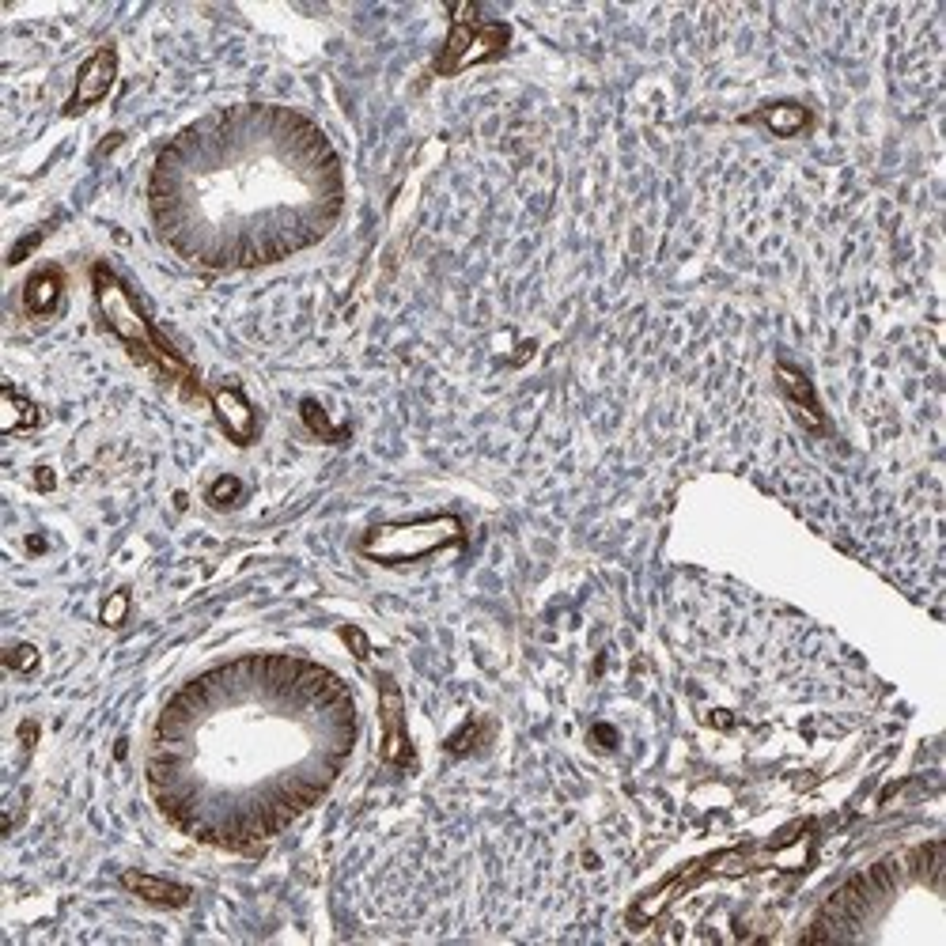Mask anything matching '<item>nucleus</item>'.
<instances>
[{
  "label": "nucleus",
  "instance_id": "obj_12",
  "mask_svg": "<svg viewBox=\"0 0 946 946\" xmlns=\"http://www.w3.org/2000/svg\"><path fill=\"white\" fill-rule=\"evenodd\" d=\"M125 606H129V598H125V595H114V598H110V602H106V610H103V621H106V625H118V621L125 617Z\"/></svg>",
  "mask_w": 946,
  "mask_h": 946
},
{
  "label": "nucleus",
  "instance_id": "obj_13",
  "mask_svg": "<svg viewBox=\"0 0 946 946\" xmlns=\"http://www.w3.org/2000/svg\"><path fill=\"white\" fill-rule=\"evenodd\" d=\"M235 489H239V481H235V477H224V481H216L212 500H231V496H235Z\"/></svg>",
  "mask_w": 946,
  "mask_h": 946
},
{
  "label": "nucleus",
  "instance_id": "obj_4",
  "mask_svg": "<svg viewBox=\"0 0 946 946\" xmlns=\"http://www.w3.org/2000/svg\"><path fill=\"white\" fill-rule=\"evenodd\" d=\"M114 72H118L114 50L91 53L88 61H84V69H80V76H76V95H72V103L65 106V110H69V114H80L84 106L99 103L106 91H110V84H114Z\"/></svg>",
  "mask_w": 946,
  "mask_h": 946
},
{
  "label": "nucleus",
  "instance_id": "obj_3",
  "mask_svg": "<svg viewBox=\"0 0 946 946\" xmlns=\"http://www.w3.org/2000/svg\"><path fill=\"white\" fill-rule=\"evenodd\" d=\"M504 46V27H455V35L447 42V53H443V72H455L462 65H473V61H485L492 53Z\"/></svg>",
  "mask_w": 946,
  "mask_h": 946
},
{
  "label": "nucleus",
  "instance_id": "obj_10",
  "mask_svg": "<svg viewBox=\"0 0 946 946\" xmlns=\"http://www.w3.org/2000/svg\"><path fill=\"white\" fill-rule=\"evenodd\" d=\"M35 405L23 402V398H16L12 390L4 394V432H19V428H27V424H35Z\"/></svg>",
  "mask_w": 946,
  "mask_h": 946
},
{
  "label": "nucleus",
  "instance_id": "obj_6",
  "mask_svg": "<svg viewBox=\"0 0 946 946\" xmlns=\"http://www.w3.org/2000/svg\"><path fill=\"white\" fill-rule=\"evenodd\" d=\"M125 886H129L133 894H141L144 901L163 905V909H178V905L190 901V890H186V886H175V882H163V878H152V875H141V871H129V875H125Z\"/></svg>",
  "mask_w": 946,
  "mask_h": 946
},
{
  "label": "nucleus",
  "instance_id": "obj_1",
  "mask_svg": "<svg viewBox=\"0 0 946 946\" xmlns=\"http://www.w3.org/2000/svg\"><path fill=\"white\" fill-rule=\"evenodd\" d=\"M95 299H99V311H103V318L110 322V330L118 333L141 360L156 364L159 371H167V375H175V379H190L186 364L159 341V333L148 326V318L141 315V307H137L133 296L122 288V281H114L110 269H103V265L95 269Z\"/></svg>",
  "mask_w": 946,
  "mask_h": 946
},
{
  "label": "nucleus",
  "instance_id": "obj_7",
  "mask_svg": "<svg viewBox=\"0 0 946 946\" xmlns=\"http://www.w3.org/2000/svg\"><path fill=\"white\" fill-rule=\"evenodd\" d=\"M216 413H220V421H224L231 439L243 443V439L254 436V409H250L235 390H220V394H216Z\"/></svg>",
  "mask_w": 946,
  "mask_h": 946
},
{
  "label": "nucleus",
  "instance_id": "obj_14",
  "mask_svg": "<svg viewBox=\"0 0 946 946\" xmlns=\"http://www.w3.org/2000/svg\"><path fill=\"white\" fill-rule=\"evenodd\" d=\"M8 663L16 666V670H27V666L35 663V651H31V648H19V651H12V655H8Z\"/></svg>",
  "mask_w": 946,
  "mask_h": 946
},
{
  "label": "nucleus",
  "instance_id": "obj_2",
  "mask_svg": "<svg viewBox=\"0 0 946 946\" xmlns=\"http://www.w3.org/2000/svg\"><path fill=\"white\" fill-rule=\"evenodd\" d=\"M462 538V526L455 519H432V523H402V526H375L368 534V549L371 557L379 561H413V557H424L432 549H443Z\"/></svg>",
  "mask_w": 946,
  "mask_h": 946
},
{
  "label": "nucleus",
  "instance_id": "obj_11",
  "mask_svg": "<svg viewBox=\"0 0 946 946\" xmlns=\"http://www.w3.org/2000/svg\"><path fill=\"white\" fill-rule=\"evenodd\" d=\"M765 122H769V129H776V133H795V129L806 122V110L803 106H769V110H765Z\"/></svg>",
  "mask_w": 946,
  "mask_h": 946
},
{
  "label": "nucleus",
  "instance_id": "obj_5",
  "mask_svg": "<svg viewBox=\"0 0 946 946\" xmlns=\"http://www.w3.org/2000/svg\"><path fill=\"white\" fill-rule=\"evenodd\" d=\"M383 727H386V746L383 754L394 765H409V738H405V719H402V697L390 682H383Z\"/></svg>",
  "mask_w": 946,
  "mask_h": 946
},
{
  "label": "nucleus",
  "instance_id": "obj_9",
  "mask_svg": "<svg viewBox=\"0 0 946 946\" xmlns=\"http://www.w3.org/2000/svg\"><path fill=\"white\" fill-rule=\"evenodd\" d=\"M57 299H61V281H57L53 273H42V277H35V281L27 284V307L38 311V315L53 311Z\"/></svg>",
  "mask_w": 946,
  "mask_h": 946
},
{
  "label": "nucleus",
  "instance_id": "obj_8",
  "mask_svg": "<svg viewBox=\"0 0 946 946\" xmlns=\"http://www.w3.org/2000/svg\"><path fill=\"white\" fill-rule=\"evenodd\" d=\"M776 375H780V383L788 386L791 402L803 409L806 421L818 424V409H814V390H810V383H806V379H803V375H799L795 368H784V364H780V371H776Z\"/></svg>",
  "mask_w": 946,
  "mask_h": 946
}]
</instances>
